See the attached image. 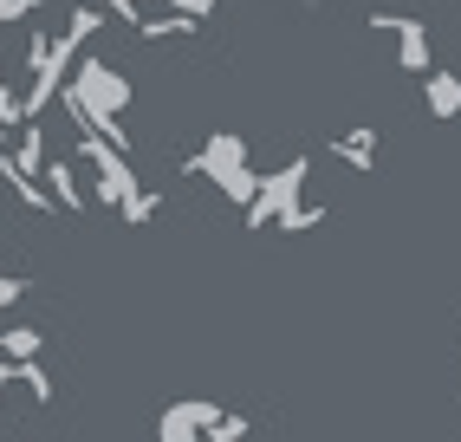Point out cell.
Listing matches in <instances>:
<instances>
[{
    "label": "cell",
    "mask_w": 461,
    "mask_h": 442,
    "mask_svg": "<svg viewBox=\"0 0 461 442\" xmlns=\"http://www.w3.org/2000/svg\"><path fill=\"white\" fill-rule=\"evenodd\" d=\"M305 182H312V150H293L280 170H267L260 176V189H254V202L240 208V228L248 235H260V228H273L299 196H305Z\"/></svg>",
    "instance_id": "1"
},
{
    "label": "cell",
    "mask_w": 461,
    "mask_h": 442,
    "mask_svg": "<svg viewBox=\"0 0 461 442\" xmlns=\"http://www.w3.org/2000/svg\"><path fill=\"white\" fill-rule=\"evenodd\" d=\"M163 7L189 14V20H214V14H221V0H163Z\"/></svg>",
    "instance_id": "9"
},
{
    "label": "cell",
    "mask_w": 461,
    "mask_h": 442,
    "mask_svg": "<svg viewBox=\"0 0 461 442\" xmlns=\"http://www.w3.org/2000/svg\"><path fill=\"white\" fill-rule=\"evenodd\" d=\"M422 111L436 117V124H455V117H461V72L429 66V72H422Z\"/></svg>",
    "instance_id": "5"
},
{
    "label": "cell",
    "mask_w": 461,
    "mask_h": 442,
    "mask_svg": "<svg viewBox=\"0 0 461 442\" xmlns=\"http://www.w3.org/2000/svg\"><path fill=\"white\" fill-rule=\"evenodd\" d=\"M214 410L221 403H208V397H182L163 410V423H157V442H202V429L214 423Z\"/></svg>",
    "instance_id": "4"
},
{
    "label": "cell",
    "mask_w": 461,
    "mask_h": 442,
    "mask_svg": "<svg viewBox=\"0 0 461 442\" xmlns=\"http://www.w3.org/2000/svg\"><path fill=\"white\" fill-rule=\"evenodd\" d=\"M371 33H390L396 40V72L403 78H422L429 66H436V26L416 20V14H390V7H371Z\"/></svg>",
    "instance_id": "2"
},
{
    "label": "cell",
    "mask_w": 461,
    "mask_h": 442,
    "mask_svg": "<svg viewBox=\"0 0 461 442\" xmlns=\"http://www.w3.org/2000/svg\"><path fill=\"white\" fill-rule=\"evenodd\" d=\"M20 299H26V280H20V273H0V312L20 306Z\"/></svg>",
    "instance_id": "10"
},
{
    "label": "cell",
    "mask_w": 461,
    "mask_h": 442,
    "mask_svg": "<svg viewBox=\"0 0 461 442\" xmlns=\"http://www.w3.org/2000/svg\"><path fill=\"white\" fill-rule=\"evenodd\" d=\"M40 352H46V332L40 326H0V358H7V364H26Z\"/></svg>",
    "instance_id": "7"
},
{
    "label": "cell",
    "mask_w": 461,
    "mask_h": 442,
    "mask_svg": "<svg viewBox=\"0 0 461 442\" xmlns=\"http://www.w3.org/2000/svg\"><path fill=\"white\" fill-rule=\"evenodd\" d=\"M325 215H331V208H325L319 196H299L280 221H273V228H280V235H312V228H325Z\"/></svg>",
    "instance_id": "8"
},
{
    "label": "cell",
    "mask_w": 461,
    "mask_h": 442,
    "mask_svg": "<svg viewBox=\"0 0 461 442\" xmlns=\"http://www.w3.org/2000/svg\"><path fill=\"white\" fill-rule=\"evenodd\" d=\"M163 215V189H149V182H137L124 202H117V221H124V228H149V221Z\"/></svg>",
    "instance_id": "6"
},
{
    "label": "cell",
    "mask_w": 461,
    "mask_h": 442,
    "mask_svg": "<svg viewBox=\"0 0 461 442\" xmlns=\"http://www.w3.org/2000/svg\"><path fill=\"white\" fill-rule=\"evenodd\" d=\"M377 150H384V137L371 131V124H351V131H338L325 143V156H331L338 170H351V176H371L377 170Z\"/></svg>",
    "instance_id": "3"
}]
</instances>
